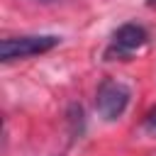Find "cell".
<instances>
[{"label":"cell","instance_id":"obj_1","mask_svg":"<svg viewBox=\"0 0 156 156\" xmlns=\"http://www.w3.org/2000/svg\"><path fill=\"white\" fill-rule=\"evenodd\" d=\"M146 44H149L146 27H141L136 22H127V24H122L112 32V37H110V41L102 51V58L105 61H129Z\"/></svg>","mask_w":156,"mask_h":156},{"label":"cell","instance_id":"obj_2","mask_svg":"<svg viewBox=\"0 0 156 156\" xmlns=\"http://www.w3.org/2000/svg\"><path fill=\"white\" fill-rule=\"evenodd\" d=\"M61 39L56 34H22V37H5L0 41V58L2 63L12 61H24L39 54H46L56 49Z\"/></svg>","mask_w":156,"mask_h":156},{"label":"cell","instance_id":"obj_3","mask_svg":"<svg viewBox=\"0 0 156 156\" xmlns=\"http://www.w3.org/2000/svg\"><path fill=\"white\" fill-rule=\"evenodd\" d=\"M129 98H132V90L124 83L115 78H105L95 90V110L105 122H115L124 115Z\"/></svg>","mask_w":156,"mask_h":156},{"label":"cell","instance_id":"obj_4","mask_svg":"<svg viewBox=\"0 0 156 156\" xmlns=\"http://www.w3.org/2000/svg\"><path fill=\"white\" fill-rule=\"evenodd\" d=\"M146 127H149V129H154V132H156V110H151V112H149V115H146Z\"/></svg>","mask_w":156,"mask_h":156},{"label":"cell","instance_id":"obj_5","mask_svg":"<svg viewBox=\"0 0 156 156\" xmlns=\"http://www.w3.org/2000/svg\"><path fill=\"white\" fill-rule=\"evenodd\" d=\"M149 5H156V0H149Z\"/></svg>","mask_w":156,"mask_h":156}]
</instances>
